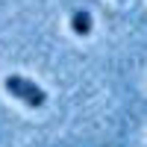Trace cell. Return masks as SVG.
<instances>
[{"mask_svg":"<svg viewBox=\"0 0 147 147\" xmlns=\"http://www.w3.org/2000/svg\"><path fill=\"white\" fill-rule=\"evenodd\" d=\"M6 91L15 97V100L27 103V106H32V109H41L44 100H47V94L38 88V85L30 82L27 77H21V74H12V77H6Z\"/></svg>","mask_w":147,"mask_h":147,"instance_id":"6da1fadb","label":"cell"},{"mask_svg":"<svg viewBox=\"0 0 147 147\" xmlns=\"http://www.w3.org/2000/svg\"><path fill=\"white\" fill-rule=\"evenodd\" d=\"M71 30L77 32V35H88V32H91V15H88L85 9H77V12L71 15Z\"/></svg>","mask_w":147,"mask_h":147,"instance_id":"7a4b0ae2","label":"cell"}]
</instances>
